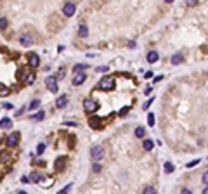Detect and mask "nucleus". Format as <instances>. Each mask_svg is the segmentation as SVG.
<instances>
[{"label": "nucleus", "mask_w": 208, "mask_h": 194, "mask_svg": "<svg viewBox=\"0 0 208 194\" xmlns=\"http://www.w3.org/2000/svg\"><path fill=\"white\" fill-rule=\"evenodd\" d=\"M11 127H12V120L11 118H7V116H5V118L0 120V128H2V130H9Z\"/></svg>", "instance_id": "9d476101"}, {"label": "nucleus", "mask_w": 208, "mask_h": 194, "mask_svg": "<svg viewBox=\"0 0 208 194\" xmlns=\"http://www.w3.org/2000/svg\"><path fill=\"white\" fill-rule=\"evenodd\" d=\"M153 146H155V144H153V140L146 139V140H144V144H142V147H144L146 151H151V149H153Z\"/></svg>", "instance_id": "6ab92c4d"}, {"label": "nucleus", "mask_w": 208, "mask_h": 194, "mask_svg": "<svg viewBox=\"0 0 208 194\" xmlns=\"http://www.w3.org/2000/svg\"><path fill=\"white\" fill-rule=\"evenodd\" d=\"M128 109H130V108H128V106H125V108H122V111H120V116H125V114L128 113Z\"/></svg>", "instance_id": "f704fd0d"}, {"label": "nucleus", "mask_w": 208, "mask_h": 194, "mask_svg": "<svg viewBox=\"0 0 208 194\" xmlns=\"http://www.w3.org/2000/svg\"><path fill=\"white\" fill-rule=\"evenodd\" d=\"M64 76H66V71H64V70H59V73H57V76H56V78L59 80V78H64Z\"/></svg>", "instance_id": "72a5a7b5"}, {"label": "nucleus", "mask_w": 208, "mask_h": 194, "mask_svg": "<svg viewBox=\"0 0 208 194\" xmlns=\"http://www.w3.org/2000/svg\"><path fill=\"white\" fill-rule=\"evenodd\" d=\"M66 125H69V127H75V125H78L76 121H66Z\"/></svg>", "instance_id": "a19ab883"}, {"label": "nucleus", "mask_w": 208, "mask_h": 194, "mask_svg": "<svg viewBox=\"0 0 208 194\" xmlns=\"http://www.w3.org/2000/svg\"><path fill=\"white\" fill-rule=\"evenodd\" d=\"M151 104H153V99H149V101H148V102H144V109H148L151 106Z\"/></svg>", "instance_id": "4c0bfd02"}, {"label": "nucleus", "mask_w": 208, "mask_h": 194, "mask_svg": "<svg viewBox=\"0 0 208 194\" xmlns=\"http://www.w3.org/2000/svg\"><path fill=\"white\" fill-rule=\"evenodd\" d=\"M181 63H184V56H182V54L172 56V64H181Z\"/></svg>", "instance_id": "f3484780"}, {"label": "nucleus", "mask_w": 208, "mask_h": 194, "mask_svg": "<svg viewBox=\"0 0 208 194\" xmlns=\"http://www.w3.org/2000/svg\"><path fill=\"white\" fill-rule=\"evenodd\" d=\"M38 184L42 185V187H50L54 184V178H50V177H45V180H38Z\"/></svg>", "instance_id": "2eb2a0df"}, {"label": "nucleus", "mask_w": 208, "mask_h": 194, "mask_svg": "<svg viewBox=\"0 0 208 194\" xmlns=\"http://www.w3.org/2000/svg\"><path fill=\"white\" fill-rule=\"evenodd\" d=\"M43 116H45V113H43V111H38L37 114H33V118L37 120V121H40V120H43Z\"/></svg>", "instance_id": "393cba45"}, {"label": "nucleus", "mask_w": 208, "mask_h": 194, "mask_svg": "<svg viewBox=\"0 0 208 194\" xmlns=\"http://www.w3.org/2000/svg\"><path fill=\"white\" fill-rule=\"evenodd\" d=\"M33 80H35V75H33V73L24 76V81H26V83H33Z\"/></svg>", "instance_id": "a878e982"}, {"label": "nucleus", "mask_w": 208, "mask_h": 194, "mask_svg": "<svg viewBox=\"0 0 208 194\" xmlns=\"http://www.w3.org/2000/svg\"><path fill=\"white\" fill-rule=\"evenodd\" d=\"M66 104H68V95H61V97H57V101H56V106H57L59 109L64 108Z\"/></svg>", "instance_id": "9b49d317"}, {"label": "nucleus", "mask_w": 208, "mask_h": 194, "mask_svg": "<svg viewBox=\"0 0 208 194\" xmlns=\"http://www.w3.org/2000/svg\"><path fill=\"white\" fill-rule=\"evenodd\" d=\"M115 85H116V83H115V78H111V76H104V78L99 81V85H97V87H99L101 90L109 92V90H113V88H115Z\"/></svg>", "instance_id": "f257e3e1"}, {"label": "nucleus", "mask_w": 208, "mask_h": 194, "mask_svg": "<svg viewBox=\"0 0 208 194\" xmlns=\"http://www.w3.org/2000/svg\"><path fill=\"white\" fill-rule=\"evenodd\" d=\"M165 2H166V4H170V2H173V0H165Z\"/></svg>", "instance_id": "37998d69"}, {"label": "nucleus", "mask_w": 208, "mask_h": 194, "mask_svg": "<svg viewBox=\"0 0 208 194\" xmlns=\"http://www.w3.org/2000/svg\"><path fill=\"white\" fill-rule=\"evenodd\" d=\"M45 153V144H38L37 147V154H43Z\"/></svg>", "instance_id": "c85d7f7f"}, {"label": "nucleus", "mask_w": 208, "mask_h": 194, "mask_svg": "<svg viewBox=\"0 0 208 194\" xmlns=\"http://www.w3.org/2000/svg\"><path fill=\"white\" fill-rule=\"evenodd\" d=\"M5 94H9V88L4 85H0V95H5Z\"/></svg>", "instance_id": "473e14b6"}, {"label": "nucleus", "mask_w": 208, "mask_h": 194, "mask_svg": "<svg viewBox=\"0 0 208 194\" xmlns=\"http://www.w3.org/2000/svg\"><path fill=\"white\" fill-rule=\"evenodd\" d=\"M199 163H201V160H194V161L187 163L186 167H187V168H194V167H196V165H199Z\"/></svg>", "instance_id": "cd10ccee"}, {"label": "nucleus", "mask_w": 208, "mask_h": 194, "mask_svg": "<svg viewBox=\"0 0 208 194\" xmlns=\"http://www.w3.org/2000/svg\"><path fill=\"white\" fill-rule=\"evenodd\" d=\"M155 120H156V118H155V114H153V113L148 114V125H149V127H155V125H156Z\"/></svg>", "instance_id": "5701e85b"}, {"label": "nucleus", "mask_w": 208, "mask_h": 194, "mask_svg": "<svg viewBox=\"0 0 208 194\" xmlns=\"http://www.w3.org/2000/svg\"><path fill=\"white\" fill-rule=\"evenodd\" d=\"M87 80V75L83 73V71H75V78H73V85H82L83 81Z\"/></svg>", "instance_id": "0eeeda50"}, {"label": "nucleus", "mask_w": 208, "mask_h": 194, "mask_svg": "<svg viewBox=\"0 0 208 194\" xmlns=\"http://www.w3.org/2000/svg\"><path fill=\"white\" fill-rule=\"evenodd\" d=\"M9 21H7V17H0V30H5Z\"/></svg>", "instance_id": "b1692460"}, {"label": "nucleus", "mask_w": 208, "mask_h": 194, "mask_svg": "<svg viewBox=\"0 0 208 194\" xmlns=\"http://www.w3.org/2000/svg\"><path fill=\"white\" fill-rule=\"evenodd\" d=\"M203 182H205V184H206V182H208V173H206V172L203 173Z\"/></svg>", "instance_id": "ea45409f"}, {"label": "nucleus", "mask_w": 208, "mask_h": 194, "mask_svg": "<svg viewBox=\"0 0 208 194\" xmlns=\"http://www.w3.org/2000/svg\"><path fill=\"white\" fill-rule=\"evenodd\" d=\"M87 68H89L87 64H75L73 70H75V71H83V70H87Z\"/></svg>", "instance_id": "bb28decb"}, {"label": "nucleus", "mask_w": 208, "mask_h": 194, "mask_svg": "<svg viewBox=\"0 0 208 194\" xmlns=\"http://www.w3.org/2000/svg\"><path fill=\"white\" fill-rule=\"evenodd\" d=\"M64 163H66V160H64V158H57V160H56V172H61V170H63Z\"/></svg>", "instance_id": "4468645a"}, {"label": "nucleus", "mask_w": 208, "mask_h": 194, "mask_svg": "<svg viewBox=\"0 0 208 194\" xmlns=\"http://www.w3.org/2000/svg\"><path fill=\"white\" fill-rule=\"evenodd\" d=\"M45 83H47V88L52 92V94L57 92V78H56V76H49L47 80H45Z\"/></svg>", "instance_id": "423d86ee"}, {"label": "nucleus", "mask_w": 208, "mask_h": 194, "mask_svg": "<svg viewBox=\"0 0 208 194\" xmlns=\"http://www.w3.org/2000/svg\"><path fill=\"white\" fill-rule=\"evenodd\" d=\"M38 106H40V99H33L31 102H30V106H28V108L31 109V111H35V109H37Z\"/></svg>", "instance_id": "aec40b11"}, {"label": "nucleus", "mask_w": 208, "mask_h": 194, "mask_svg": "<svg viewBox=\"0 0 208 194\" xmlns=\"http://www.w3.org/2000/svg\"><path fill=\"white\" fill-rule=\"evenodd\" d=\"M2 106H4L5 109H12V104H11V102H4Z\"/></svg>", "instance_id": "58836bf2"}, {"label": "nucleus", "mask_w": 208, "mask_h": 194, "mask_svg": "<svg viewBox=\"0 0 208 194\" xmlns=\"http://www.w3.org/2000/svg\"><path fill=\"white\" fill-rule=\"evenodd\" d=\"M75 12H76V5L73 4V2H66V4L63 5V14L66 17H71Z\"/></svg>", "instance_id": "20e7f679"}, {"label": "nucleus", "mask_w": 208, "mask_h": 194, "mask_svg": "<svg viewBox=\"0 0 208 194\" xmlns=\"http://www.w3.org/2000/svg\"><path fill=\"white\" fill-rule=\"evenodd\" d=\"M40 173H37V172H33L31 175H30V182H38V180H40Z\"/></svg>", "instance_id": "4be33fe9"}, {"label": "nucleus", "mask_w": 208, "mask_h": 194, "mask_svg": "<svg viewBox=\"0 0 208 194\" xmlns=\"http://www.w3.org/2000/svg\"><path fill=\"white\" fill-rule=\"evenodd\" d=\"M97 108H99V104H97L94 99H85V101H83V109H85V111H89V113L97 111Z\"/></svg>", "instance_id": "39448f33"}, {"label": "nucleus", "mask_w": 208, "mask_h": 194, "mask_svg": "<svg viewBox=\"0 0 208 194\" xmlns=\"http://www.w3.org/2000/svg\"><path fill=\"white\" fill-rule=\"evenodd\" d=\"M90 127H94V128H102L104 127V118H97V116H94V118H90Z\"/></svg>", "instance_id": "1a4fd4ad"}, {"label": "nucleus", "mask_w": 208, "mask_h": 194, "mask_svg": "<svg viewBox=\"0 0 208 194\" xmlns=\"http://www.w3.org/2000/svg\"><path fill=\"white\" fill-rule=\"evenodd\" d=\"M108 70H109L108 66H97V68H96V71H99V73H106Z\"/></svg>", "instance_id": "2f4dec72"}, {"label": "nucleus", "mask_w": 208, "mask_h": 194, "mask_svg": "<svg viewBox=\"0 0 208 194\" xmlns=\"http://www.w3.org/2000/svg\"><path fill=\"white\" fill-rule=\"evenodd\" d=\"M21 180H23V182H24V184H28V182H30V177H23Z\"/></svg>", "instance_id": "79ce46f5"}, {"label": "nucleus", "mask_w": 208, "mask_h": 194, "mask_svg": "<svg viewBox=\"0 0 208 194\" xmlns=\"http://www.w3.org/2000/svg\"><path fill=\"white\" fill-rule=\"evenodd\" d=\"M104 156V147H102V146H94V147H92L90 149V158L92 160H101V158Z\"/></svg>", "instance_id": "7ed1b4c3"}, {"label": "nucleus", "mask_w": 208, "mask_h": 194, "mask_svg": "<svg viewBox=\"0 0 208 194\" xmlns=\"http://www.w3.org/2000/svg\"><path fill=\"white\" fill-rule=\"evenodd\" d=\"M19 42H21V45H24V47H30L33 43V40H31V37H28V35H21Z\"/></svg>", "instance_id": "f8f14e48"}, {"label": "nucleus", "mask_w": 208, "mask_h": 194, "mask_svg": "<svg viewBox=\"0 0 208 194\" xmlns=\"http://www.w3.org/2000/svg\"><path fill=\"white\" fill-rule=\"evenodd\" d=\"M0 140H2V135H0Z\"/></svg>", "instance_id": "c03bdc74"}, {"label": "nucleus", "mask_w": 208, "mask_h": 194, "mask_svg": "<svg viewBox=\"0 0 208 194\" xmlns=\"http://www.w3.org/2000/svg\"><path fill=\"white\" fill-rule=\"evenodd\" d=\"M173 168H175V167H173L170 161H166L165 167H163V170H165V173H172V172H173Z\"/></svg>", "instance_id": "412c9836"}, {"label": "nucleus", "mask_w": 208, "mask_h": 194, "mask_svg": "<svg viewBox=\"0 0 208 194\" xmlns=\"http://www.w3.org/2000/svg\"><path fill=\"white\" fill-rule=\"evenodd\" d=\"M69 189H71V184H68V185H66V187H64L63 191H61V194H64V192H68Z\"/></svg>", "instance_id": "e433bc0d"}, {"label": "nucleus", "mask_w": 208, "mask_h": 194, "mask_svg": "<svg viewBox=\"0 0 208 194\" xmlns=\"http://www.w3.org/2000/svg\"><path fill=\"white\" fill-rule=\"evenodd\" d=\"M92 170H94V173H99L102 170V165H99V163H96L94 167H92Z\"/></svg>", "instance_id": "c756f323"}, {"label": "nucleus", "mask_w": 208, "mask_h": 194, "mask_svg": "<svg viewBox=\"0 0 208 194\" xmlns=\"http://www.w3.org/2000/svg\"><path fill=\"white\" fill-rule=\"evenodd\" d=\"M0 178H2V175H0Z\"/></svg>", "instance_id": "a18cd8bd"}, {"label": "nucleus", "mask_w": 208, "mask_h": 194, "mask_svg": "<svg viewBox=\"0 0 208 194\" xmlns=\"http://www.w3.org/2000/svg\"><path fill=\"white\" fill-rule=\"evenodd\" d=\"M38 64H40V57H38L37 54L28 56V66H30V68H37Z\"/></svg>", "instance_id": "6e6552de"}, {"label": "nucleus", "mask_w": 208, "mask_h": 194, "mask_svg": "<svg viewBox=\"0 0 208 194\" xmlns=\"http://www.w3.org/2000/svg\"><path fill=\"white\" fill-rule=\"evenodd\" d=\"M144 192H146V194H155L156 191H155V187H151V185H148V187H144Z\"/></svg>", "instance_id": "7c9ffc66"}, {"label": "nucleus", "mask_w": 208, "mask_h": 194, "mask_svg": "<svg viewBox=\"0 0 208 194\" xmlns=\"http://www.w3.org/2000/svg\"><path fill=\"white\" fill-rule=\"evenodd\" d=\"M158 59H160V54H158V52H155V50H151L149 54H148V63H151V64H153V63H156Z\"/></svg>", "instance_id": "ddd939ff"}, {"label": "nucleus", "mask_w": 208, "mask_h": 194, "mask_svg": "<svg viewBox=\"0 0 208 194\" xmlns=\"http://www.w3.org/2000/svg\"><path fill=\"white\" fill-rule=\"evenodd\" d=\"M144 134H146L144 127H137V128H135V137H139V139H142V137H144Z\"/></svg>", "instance_id": "a211bd4d"}, {"label": "nucleus", "mask_w": 208, "mask_h": 194, "mask_svg": "<svg viewBox=\"0 0 208 194\" xmlns=\"http://www.w3.org/2000/svg\"><path fill=\"white\" fill-rule=\"evenodd\" d=\"M87 35H89V26H87V24H82V26H80V30H78V37L85 38Z\"/></svg>", "instance_id": "dca6fc26"}, {"label": "nucleus", "mask_w": 208, "mask_h": 194, "mask_svg": "<svg viewBox=\"0 0 208 194\" xmlns=\"http://www.w3.org/2000/svg\"><path fill=\"white\" fill-rule=\"evenodd\" d=\"M19 139H21V135L17 134V132H12L11 135H7V139H5L7 147H16L17 142H19Z\"/></svg>", "instance_id": "f03ea898"}, {"label": "nucleus", "mask_w": 208, "mask_h": 194, "mask_svg": "<svg viewBox=\"0 0 208 194\" xmlns=\"http://www.w3.org/2000/svg\"><path fill=\"white\" fill-rule=\"evenodd\" d=\"M196 4H198V0H187V5L189 7H194Z\"/></svg>", "instance_id": "c9c22d12"}]
</instances>
